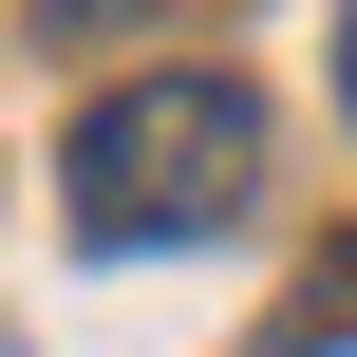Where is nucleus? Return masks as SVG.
<instances>
[{
  "label": "nucleus",
  "mask_w": 357,
  "mask_h": 357,
  "mask_svg": "<svg viewBox=\"0 0 357 357\" xmlns=\"http://www.w3.org/2000/svg\"><path fill=\"white\" fill-rule=\"evenodd\" d=\"M245 169H264V94H245V75H207V56L113 75V94L75 113V151H56V188H75V226H94V245H188V226H226V207H245Z\"/></svg>",
  "instance_id": "nucleus-1"
},
{
  "label": "nucleus",
  "mask_w": 357,
  "mask_h": 357,
  "mask_svg": "<svg viewBox=\"0 0 357 357\" xmlns=\"http://www.w3.org/2000/svg\"><path fill=\"white\" fill-rule=\"evenodd\" d=\"M264 357H357V245L301 264V301H282V339H264Z\"/></svg>",
  "instance_id": "nucleus-2"
},
{
  "label": "nucleus",
  "mask_w": 357,
  "mask_h": 357,
  "mask_svg": "<svg viewBox=\"0 0 357 357\" xmlns=\"http://www.w3.org/2000/svg\"><path fill=\"white\" fill-rule=\"evenodd\" d=\"M339 113H357V19H339Z\"/></svg>",
  "instance_id": "nucleus-3"
},
{
  "label": "nucleus",
  "mask_w": 357,
  "mask_h": 357,
  "mask_svg": "<svg viewBox=\"0 0 357 357\" xmlns=\"http://www.w3.org/2000/svg\"><path fill=\"white\" fill-rule=\"evenodd\" d=\"M38 19H113V0H38Z\"/></svg>",
  "instance_id": "nucleus-4"
}]
</instances>
